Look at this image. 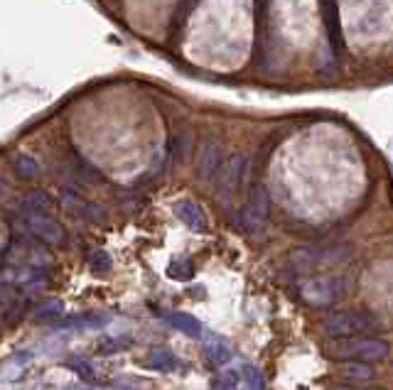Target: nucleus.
Here are the masks:
<instances>
[{
  "label": "nucleus",
  "instance_id": "obj_11",
  "mask_svg": "<svg viewBox=\"0 0 393 390\" xmlns=\"http://www.w3.org/2000/svg\"><path fill=\"white\" fill-rule=\"evenodd\" d=\"M64 207H67L72 214H77L79 219H86V221H103V219H106V212H103L101 207L89 204V202H79V199L72 197V194L64 199Z\"/></svg>",
  "mask_w": 393,
  "mask_h": 390
},
{
  "label": "nucleus",
  "instance_id": "obj_17",
  "mask_svg": "<svg viewBox=\"0 0 393 390\" xmlns=\"http://www.w3.org/2000/svg\"><path fill=\"white\" fill-rule=\"evenodd\" d=\"M190 148H192V133L190 130H180V133H175V138H172V155H175L177 162H185L187 157H190Z\"/></svg>",
  "mask_w": 393,
  "mask_h": 390
},
{
  "label": "nucleus",
  "instance_id": "obj_3",
  "mask_svg": "<svg viewBox=\"0 0 393 390\" xmlns=\"http://www.w3.org/2000/svg\"><path fill=\"white\" fill-rule=\"evenodd\" d=\"M268 214H271V199H268V189L263 184H256L248 197L246 207L241 212V228L246 233H261L268 223Z\"/></svg>",
  "mask_w": 393,
  "mask_h": 390
},
{
  "label": "nucleus",
  "instance_id": "obj_6",
  "mask_svg": "<svg viewBox=\"0 0 393 390\" xmlns=\"http://www.w3.org/2000/svg\"><path fill=\"white\" fill-rule=\"evenodd\" d=\"M320 10H322V18H325L327 34H330V47H332V52H335V57H340L342 49H344V37H342L337 0H320Z\"/></svg>",
  "mask_w": 393,
  "mask_h": 390
},
{
  "label": "nucleus",
  "instance_id": "obj_8",
  "mask_svg": "<svg viewBox=\"0 0 393 390\" xmlns=\"http://www.w3.org/2000/svg\"><path fill=\"white\" fill-rule=\"evenodd\" d=\"M175 214L177 219H180L182 223H185L187 228H192V231H207L209 228V221H207V214H204L202 207H197V204L192 202H182L175 207Z\"/></svg>",
  "mask_w": 393,
  "mask_h": 390
},
{
  "label": "nucleus",
  "instance_id": "obj_20",
  "mask_svg": "<svg viewBox=\"0 0 393 390\" xmlns=\"http://www.w3.org/2000/svg\"><path fill=\"white\" fill-rule=\"evenodd\" d=\"M241 381L246 383L248 388H253V390L266 388V378H263L261 368L253 366V363H243V366H241Z\"/></svg>",
  "mask_w": 393,
  "mask_h": 390
},
{
  "label": "nucleus",
  "instance_id": "obj_22",
  "mask_svg": "<svg viewBox=\"0 0 393 390\" xmlns=\"http://www.w3.org/2000/svg\"><path fill=\"white\" fill-rule=\"evenodd\" d=\"M128 346H131V337H108V339H103V342L98 344L96 351L103 353V356H108V353H118V351H123V349H128Z\"/></svg>",
  "mask_w": 393,
  "mask_h": 390
},
{
  "label": "nucleus",
  "instance_id": "obj_10",
  "mask_svg": "<svg viewBox=\"0 0 393 390\" xmlns=\"http://www.w3.org/2000/svg\"><path fill=\"white\" fill-rule=\"evenodd\" d=\"M202 346L214 363H228L231 361V346H228L221 337H217V334H207V337L202 334Z\"/></svg>",
  "mask_w": 393,
  "mask_h": 390
},
{
  "label": "nucleus",
  "instance_id": "obj_1",
  "mask_svg": "<svg viewBox=\"0 0 393 390\" xmlns=\"http://www.w3.org/2000/svg\"><path fill=\"white\" fill-rule=\"evenodd\" d=\"M325 351L335 361H384V358H389L391 346L386 339L344 337L332 339V344H327Z\"/></svg>",
  "mask_w": 393,
  "mask_h": 390
},
{
  "label": "nucleus",
  "instance_id": "obj_16",
  "mask_svg": "<svg viewBox=\"0 0 393 390\" xmlns=\"http://www.w3.org/2000/svg\"><path fill=\"white\" fill-rule=\"evenodd\" d=\"M374 376H376L374 368L366 366V361H349L344 366V378H349V381H354V383H366Z\"/></svg>",
  "mask_w": 393,
  "mask_h": 390
},
{
  "label": "nucleus",
  "instance_id": "obj_13",
  "mask_svg": "<svg viewBox=\"0 0 393 390\" xmlns=\"http://www.w3.org/2000/svg\"><path fill=\"white\" fill-rule=\"evenodd\" d=\"M167 322L172 324V327L177 329V332L187 334V337H195V339H202V324L197 322L192 314L187 312H170L167 314Z\"/></svg>",
  "mask_w": 393,
  "mask_h": 390
},
{
  "label": "nucleus",
  "instance_id": "obj_24",
  "mask_svg": "<svg viewBox=\"0 0 393 390\" xmlns=\"http://www.w3.org/2000/svg\"><path fill=\"white\" fill-rule=\"evenodd\" d=\"M74 167H77L79 179H86V182H98V179H101V174H98L86 160L79 157V155H74Z\"/></svg>",
  "mask_w": 393,
  "mask_h": 390
},
{
  "label": "nucleus",
  "instance_id": "obj_5",
  "mask_svg": "<svg viewBox=\"0 0 393 390\" xmlns=\"http://www.w3.org/2000/svg\"><path fill=\"white\" fill-rule=\"evenodd\" d=\"M347 292V282L342 278H315L302 285V294L312 304H330Z\"/></svg>",
  "mask_w": 393,
  "mask_h": 390
},
{
  "label": "nucleus",
  "instance_id": "obj_9",
  "mask_svg": "<svg viewBox=\"0 0 393 390\" xmlns=\"http://www.w3.org/2000/svg\"><path fill=\"white\" fill-rule=\"evenodd\" d=\"M243 172H246V157H243V155H233L231 162L224 169V179H221L224 202H226V197H231L233 189L238 187V182L243 179Z\"/></svg>",
  "mask_w": 393,
  "mask_h": 390
},
{
  "label": "nucleus",
  "instance_id": "obj_2",
  "mask_svg": "<svg viewBox=\"0 0 393 390\" xmlns=\"http://www.w3.org/2000/svg\"><path fill=\"white\" fill-rule=\"evenodd\" d=\"M381 329V319L369 312L359 309H347V312H335L322 322V332L330 339L359 337V334H374Z\"/></svg>",
  "mask_w": 393,
  "mask_h": 390
},
{
  "label": "nucleus",
  "instance_id": "obj_21",
  "mask_svg": "<svg viewBox=\"0 0 393 390\" xmlns=\"http://www.w3.org/2000/svg\"><path fill=\"white\" fill-rule=\"evenodd\" d=\"M89 268H91L94 275H106V273H111L113 260L106 251H94L91 258H89Z\"/></svg>",
  "mask_w": 393,
  "mask_h": 390
},
{
  "label": "nucleus",
  "instance_id": "obj_4",
  "mask_svg": "<svg viewBox=\"0 0 393 390\" xmlns=\"http://www.w3.org/2000/svg\"><path fill=\"white\" fill-rule=\"evenodd\" d=\"M25 228L32 233L37 241L47 246H64L67 243V231L62 223L49 219L47 214H25Z\"/></svg>",
  "mask_w": 393,
  "mask_h": 390
},
{
  "label": "nucleus",
  "instance_id": "obj_19",
  "mask_svg": "<svg viewBox=\"0 0 393 390\" xmlns=\"http://www.w3.org/2000/svg\"><path fill=\"white\" fill-rule=\"evenodd\" d=\"M62 312H64V307L59 299H47V302H42L34 309V319H37V322H49V319L62 317Z\"/></svg>",
  "mask_w": 393,
  "mask_h": 390
},
{
  "label": "nucleus",
  "instance_id": "obj_25",
  "mask_svg": "<svg viewBox=\"0 0 393 390\" xmlns=\"http://www.w3.org/2000/svg\"><path fill=\"white\" fill-rule=\"evenodd\" d=\"M18 297H20L18 287H13V285H8V282H0V312H8L10 304Z\"/></svg>",
  "mask_w": 393,
  "mask_h": 390
},
{
  "label": "nucleus",
  "instance_id": "obj_26",
  "mask_svg": "<svg viewBox=\"0 0 393 390\" xmlns=\"http://www.w3.org/2000/svg\"><path fill=\"white\" fill-rule=\"evenodd\" d=\"M238 373H241V371H238ZM238 373H236V371H226V373H221V378H219V381H217V386H221V388H233V386H236V383H238V378H241V376H238Z\"/></svg>",
  "mask_w": 393,
  "mask_h": 390
},
{
  "label": "nucleus",
  "instance_id": "obj_18",
  "mask_svg": "<svg viewBox=\"0 0 393 390\" xmlns=\"http://www.w3.org/2000/svg\"><path fill=\"white\" fill-rule=\"evenodd\" d=\"M167 275L172 280H192L195 278V265H192L190 258H175L167 265Z\"/></svg>",
  "mask_w": 393,
  "mask_h": 390
},
{
  "label": "nucleus",
  "instance_id": "obj_27",
  "mask_svg": "<svg viewBox=\"0 0 393 390\" xmlns=\"http://www.w3.org/2000/svg\"><path fill=\"white\" fill-rule=\"evenodd\" d=\"M10 192H13V189H10V184L5 182L3 177H0V199H5V197H10Z\"/></svg>",
  "mask_w": 393,
  "mask_h": 390
},
{
  "label": "nucleus",
  "instance_id": "obj_15",
  "mask_svg": "<svg viewBox=\"0 0 393 390\" xmlns=\"http://www.w3.org/2000/svg\"><path fill=\"white\" fill-rule=\"evenodd\" d=\"M10 162H13V169L22 179H34L39 174V164L34 162L30 155H13V160H10Z\"/></svg>",
  "mask_w": 393,
  "mask_h": 390
},
{
  "label": "nucleus",
  "instance_id": "obj_12",
  "mask_svg": "<svg viewBox=\"0 0 393 390\" xmlns=\"http://www.w3.org/2000/svg\"><path fill=\"white\" fill-rule=\"evenodd\" d=\"M20 207H22L25 214H49L52 199H49V194L44 189H32V192H27L22 197Z\"/></svg>",
  "mask_w": 393,
  "mask_h": 390
},
{
  "label": "nucleus",
  "instance_id": "obj_14",
  "mask_svg": "<svg viewBox=\"0 0 393 390\" xmlns=\"http://www.w3.org/2000/svg\"><path fill=\"white\" fill-rule=\"evenodd\" d=\"M146 366L157 373H172L177 368V358L172 356V351H167V349H153Z\"/></svg>",
  "mask_w": 393,
  "mask_h": 390
},
{
  "label": "nucleus",
  "instance_id": "obj_7",
  "mask_svg": "<svg viewBox=\"0 0 393 390\" xmlns=\"http://www.w3.org/2000/svg\"><path fill=\"white\" fill-rule=\"evenodd\" d=\"M221 157H224L221 145L217 140H209L202 148V155H199V177L212 179L217 174V169L221 167Z\"/></svg>",
  "mask_w": 393,
  "mask_h": 390
},
{
  "label": "nucleus",
  "instance_id": "obj_23",
  "mask_svg": "<svg viewBox=\"0 0 393 390\" xmlns=\"http://www.w3.org/2000/svg\"><path fill=\"white\" fill-rule=\"evenodd\" d=\"M67 366L72 368L74 373H77L82 381L86 383H94V376H96V371H94V366L89 361H84V358H69Z\"/></svg>",
  "mask_w": 393,
  "mask_h": 390
}]
</instances>
